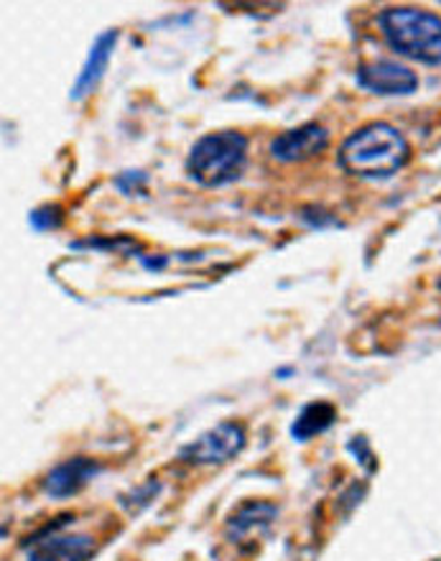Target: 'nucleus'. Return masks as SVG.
<instances>
[{
  "mask_svg": "<svg viewBox=\"0 0 441 561\" xmlns=\"http://www.w3.org/2000/svg\"><path fill=\"white\" fill-rule=\"evenodd\" d=\"M411 159L406 136L391 123H370L345 140L339 148V167L358 179H391Z\"/></svg>",
  "mask_w": 441,
  "mask_h": 561,
  "instance_id": "obj_1",
  "label": "nucleus"
},
{
  "mask_svg": "<svg viewBox=\"0 0 441 561\" xmlns=\"http://www.w3.org/2000/svg\"><path fill=\"white\" fill-rule=\"evenodd\" d=\"M378 26L385 44L401 57L429 67L441 65V15L411 5L385 8L378 15Z\"/></svg>",
  "mask_w": 441,
  "mask_h": 561,
  "instance_id": "obj_2",
  "label": "nucleus"
},
{
  "mask_svg": "<svg viewBox=\"0 0 441 561\" xmlns=\"http://www.w3.org/2000/svg\"><path fill=\"white\" fill-rule=\"evenodd\" d=\"M247 167V138L237 130L207 134L192 146L187 174L207 190H220L237 182Z\"/></svg>",
  "mask_w": 441,
  "mask_h": 561,
  "instance_id": "obj_3",
  "label": "nucleus"
},
{
  "mask_svg": "<svg viewBox=\"0 0 441 561\" xmlns=\"http://www.w3.org/2000/svg\"><path fill=\"white\" fill-rule=\"evenodd\" d=\"M245 442L247 436L243 424H237V421H222V424L199 434L195 442L187 444V447H182L179 459L197 467L224 465L243 451Z\"/></svg>",
  "mask_w": 441,
  "mask_h": 561,
  "instance_id": "obj_4",
  "label": "nucleus"
},
{
  "mask_svg": "<svg viewBox=\"0 0 441 561\" xmlns=\"http://www.w3.org/2000/svg\"><path fill=\"white\" fill-rule=\"evenodd\" d=\"M72 516H61L42 534L28 539L26 561H90L95 554V539L88 534H57Z\"/></svg>",
  "mask_w": 441,
  "mask_h": 561,
  "instance_id": "obj_5",
  "label": "nucleus"
},
{
  "mask_svg": "<svg viewBox=\"0 0 441 561\" xmlns=\"http://www.w3.org/2000/svg\"><path fill=\"white\" fill-rule=\"evenodd\" d=\"M355 80L373 95H411L419 90V75L391 59L365 61L358 67Z\"/></svg>",
  "mask_w": 441,
  "mask_h": 561,
  "instance_id": "obj_6",
  "label": "nucleus"
},
{
  "mask_svg": "<svg viewBox=\"0 0 441 561\" xmlns=\"http://www.w3.org/2000/svg\"><path fill=\"white\" fill-rule=\"evenodd\" d=\"M329 146V130L320 123H304V126L286 130L270 144V156L281 163H301L320 156Z\"/></svg>",
  "mask_w": 441,
  "mask_h": 561,
  "instance_id": "obj_7",
  "label": "nucleus"
},
{
  "mask_svg": "<svg viewBox=\"0 0 441 561\" xmlns=\"http://www.w3.org/2000/svg\"><path fill=\"white\" fill-rule=\"evenodd\" d=\"M115 42H118V31L113 28L103 31V34L92 42L88 59H84L80 75H77V80L72 84V92H69V98H72L74 103H80V100L88 98L90 92H95L100 80H103L107 72V65H111Z\"/></svg>",
  "mask_w": 441,
  "mask_h": 561,
  "instance_id": "obj_8",
  "label": "nucleus"
},
{
  "mask_svg": "<svg viewBox=\"0 0 441 561\" xmlns=\"http://www.w3.org/2000/svg\"><path fill=\"white\" fill-rule=\"evenodd\" d=\"M100 470H103V467L90 457L67 459V462L57 465L49 474H46L44 493L49 497H57V501H61V497H72L80 493L90 480H95Z\"/></svg>",
  "mask_w": 441,
  "mask_h": 561,
  "instance_id": "obj_9",
  "label": "nucleus"
},
{
  "mask_svg": "<svg viewBox=\"0 0 441 561\" xmlns=\"http://www.w3.org/2000/svg\"><path fill=\"white\" fill-rule=\"evenodd\" d=\"M335 419H337V409L332 407V403H327V401L306 403V407L299 411L297 421L291 424L293 439H299V442L314 439L316 434L327 432V428L335 424Z\"/></svg>",
  "mask_w": 441,
  "mask_h": 561,
  "instance_id": "obj_10",
  "label": "nucleus"
},
{
  "mask_svg": "<svg viewBox=\"0 0 441 561\" xmlns=\"http://www.w3.org/2000/svg\"><path fill=\"white\" fill-rule=\"evenodd\" d=\"M276 513H278L276 505H270V503H260V501L245 503V505H240V508L235 511V516L230 518L228 531H230V536H235V539H240V536H245V534L260 531V528L270 526V520L276 518Z\"/></svg>",
  "mask_w": 441,
  "mask_h": 561,
  "instance_id": "obj_11",
  "label": "nucleus"
},
{
  "mask_svg": "<svg viewBox=\"0 0 441 561\" xmlns=\"http://www.w3.org/2000/svg\"><path fill=\"white\" fill-rule=\"evenodd\" d=\"M28 222H31V228L38 232L57 230V228H61V222H65V209H61L59 205H44L28 215Z\"/></svg>",
  "mask_w": 441,
  "mask_h": 561,
  "instance_id": "obj_12",
  "label": "nucleus"
},
{
  "mask_svg": "<svg viewBox=\"0 0 441 561\" xmlns=\"http://www.w3.org/2000/svg\"><path fill=\"white\" fill-rule=\"evenodd\" d=\"M74 248H95V251H113V253H134L138 243L134 238H90L84 243H74Z\"/></svg>",
  "mask_w": 441,
  "mask_h": 561,
  "instance_id": "obj_13",
  "label": "nucleus"
},
{
  "mask_svg": "<svg viewBox=\"0 0 441 561\" xmlns=\"http://www.w3.org/2000/svg\"><path fill=\"white\" fill-rule=\"evenodd\" d=\"M115 186L126 194V197H146V186H149V176L143 171H123V174L115 179Z\"/></svg>",
  "mask_w": 441,
  "mask_h": 561,
  "instance_id": "obj_14",
  "label": "nucleus"
},
{
  "mask_svg": "<svg viewBox=\"0 0 441 561\" xmlns=\"http://www.w3.org/2000/svg\"><path fill=\"white\" fill-rule=\"evenodd\" d=\"M437 286H439V291H441V278H439V284H437Z\"/></svg>",
  "mask_w": 441,
  "mask_h": 561,
  "instance_id": "obj_15",
  "label": "nucleus"
}]
</instances>
